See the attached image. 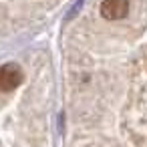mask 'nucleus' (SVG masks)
Here are the masks:
<instances>
[{
    "mask_svg": "<svg viewBox=\"0 0 147 147\" xmlns=\"http://www.w3.org/2000/svg\"><path fill=\"white\" fill-rule=\"evenodd\" d=\"M22 81H24V73L16 63H6L0 67V91L10 93L18 89Z\"/></svg>",
    "mask_w": 147,
    "mask_h": 147,
    "instance_id": "nucleus-1",
    "label": "nucleus"
},
{
    "mask_svg": "<svg viewBox=\"0 0 147 147\" xmlns=\"http://www.w3.org/2000/svg\"><path fill=\"white\" fill-rule=\"evenodd\" d=\"M129 12V0H103L101 16L107 20H121Z\"/></svg>",
    "mask_w": 147,
    "mask_h": 147,
    "instance_id": "nucleus-2",
    "label": "nucleus"
}]
</instances>
